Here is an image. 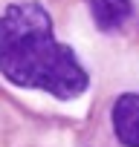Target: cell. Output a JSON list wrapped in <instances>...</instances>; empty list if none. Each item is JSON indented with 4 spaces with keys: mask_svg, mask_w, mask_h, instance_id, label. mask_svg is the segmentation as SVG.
Listing matches in <instances>:
<instances>
[{
    "mask_svg": "<svg viewBox=\"0 0 139 147\" xmlns=\"http://www.w3.org/2000/svg\"><path fill=\"white\" fill-rule=\"evenodd\" d=\"M113 133L125 147H139V95L136 92H125L116 98L113 110Z\"/></svg>",
    "mask_w": 139,
    "mask_h": 147,
    "instance_id": "cell-2",
    "label": "cell"
},
{
    "mask_svg": "<svg viewBox=\"0 0 139 147\" xmlns=\"http://www.w3.org/2000/svg\"><path fill=\"white\" fill-rule=\"evenodd\" d=\"M133 6L130 0H90V15L102 32H116L127 23Z\"/></svg>",
    "mask_w": 139,
    "mask_h": 147,
    "instance_id": "cell-3",
    "label": "cell"
},
{
    "mask_svg": "<svg viewBox=\"0 0 139 147\" xmlns=\"http://www.w3.org/2000/svg\"><path fill=\"white\" fill-rule=\"evenodd\" d=\"M0 75L61 101L78 98L90 84L76 52L55 38L46 9L32 0L12 3L0 15Z\"/></svg>",
    "mask_w": 139,
    "mask_h": 147,
    "instance_id": "cell-1",
    "label": "cell"
}]
</instances>
